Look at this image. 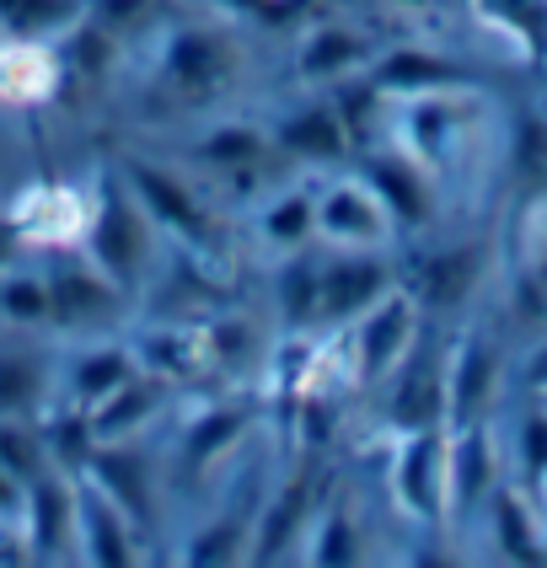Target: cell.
Segmentation results:
<instances>
[{
	"mask_svg": "<svg viewBox=\"0 0 547 568\" xmlns=\"http://www.w3.org/2000/svg\"><path fill=\"white\" fill-rule=\"evenodd\" d=\"M87 17V0H0V32L22 38H70Z\"/></svg>",
	"mask_w": 547,
	"mask_h": 568,
	"instance_id": "ac0fdd59",
	"label": "cell"
},
{
	"mask_svg": "<svg viewBox=\"0 0 547 568\" xmlns=\"http://www.w3.org/2000/svg\"><path fill=\"white\" fill-rule=\"evenodd\" d=\"M505 376V348L483 322H450L446 327V424H478L494 413Z\"/></svg>",
	"mask_w": 547,
	"mask_h": 568,
	"instance_id": "9c48e42d",
	"label": "cell"
},
{
	"mask_svg": "<svg viewBox=\"0 0 547 568\" xmlns=\"http://www.w3.org/2000/svg\"><path fill=\"white\" fill-rule=\"evenodd\" d=\"M75 568H151V537L113 499H102L87 477H75Z\"/></svg>",
	"mask_w": 547,
	"mask_h": 568,
	"instance_id": "7c38bea8",
	"label": "cell"
},
{
	"mask_svg": "<svg viewBox=\"0 0 547 568\" xmlns=\"http://www.w3.org/2000/svg\"><path fill=\"white\" fill-rule=\"evenodd\" d=\"M49 301H54V338H97V333H124L134 322V295L97 268L87 253H54L38 257Z\"/></svg>",
	"mask_w": 547,
	"mask_h": 568,
	"instance_id": "52a82bcc",
	"label": "cell"
},
{
	"mask_svg": "<svg viewBox=\"0 0 547 568\" xmlns=\"http://www.w3.org/2000/svg\"><path fill=\"white\" fill-rule=\"evenodd\" d=\"M424 322L429 316L418 312V301L408 295V284L397 280L386 290L382 301H371L365 312L344 322V333H350V354H354V376H359V397L376 386V381L414 348V338L424 333Z\"/></svg>",
	"mask_w": 547,
	"mask_h": 568,
	"instance_id": "30bf717a",
	"label": "cell"
},
{
	"mask_svg": "<svg viewBox=\"0 0 547 568\" xmlns=\"http://www.w3.org/2000/svg\"><path fill=\"white\" fill-rule=\"evenodd\" d=\"M22 509H28V477L11 473V467L0 462V531H6V537H17Z\"/></svg>",
	"mask_w": 547,
	"mask_h": 568,
	"instance_id": "d6986e66",
	"label": "cell"
},
{
	"mask_svg": "<svg viewBox=\"0 0 547 568\" xmlns=\"http://www.w3.org/2000/svg\"><path fill=\"white\" fill-rule=\"evenodd\" d=\"M97 193H102V151L87 161H38L0 189V215L28 257L81 253L97 221Z\"/></svg>",
	"mask_w": 547,
	"mask_h": 568,
	"instance_id": "7a4b0ae2",
	"label": "cell"
},
{
	"mask_svg": "<svg viewBox=\"0 0 547 568\" xmlns=\"http://www.w3.org/2000/svg\"><path fill=\"white\" fill-rule=\"evenodd\" d=\"M386 43V22L365 6L312 0L269 49V92H333L371 75Z\"/></svg>",
	"mask_w": 547,
	"mask_h": 568,
	"instance_id": "6da1fadb",
	"label": "cell"
},
{
	"mask_svg": "<svg viewBox=\"0 0 547 568\" xmlns=\"http://www.w3.org/2000/svg\"><path fill=\"white\" fill-rule=\"evenodd\" d=\"M64 97H70L64 38L0 32V119L17 129H38L60 113Z\"/></svg>",
	"mask_w": 547,
	"mask_h": 568,
	"instance_id": "ba28073f",
	"label": "cell"
},
{
	"mask_svg": "<svg viewBox=\"0 0 547 568\" xmlns=\"http://www.w3.org/2000/svg\"><path fill=\"white\" fill-rule=\"evenodd\" d=\"M193 392V386H189ZM183 403V386H172V381L161 376H145V371H134V376L119 386V392H108L97 408H87V429H92V445H129V440H156L161 429H166V418L172 408Z\"/></svg>",
	"mask_w": 547,
	"mask_h": 568,
	"instance_id": "4fadbf2b",
	"label": "cell"
},
{
	"mask_svg": "<svg viewBox=\"0 0 547 568\" xmlns=\"http://www.w3.org/2000/svg\"><path fill=\"white\" fill-rule=\"evenodd\" d=\"M81 253L92 257L97 268H108L113 280L124 284L140 306L145 284L156 280V268L166 263V236L156 225L145 221V210L134 204V193L119 183V172L108 166V151H102V193H97V221H92V236Z\"/></svg>",
	"mask_w": 547,
	"mask_h": 568,
	"instance_id": "5b68a950",
	"label": "cell"
},
{
	"mask_svg": "<svg viewBox=\"0 0 547 568\" xmlns=\"http://www.w3.org/2000/svg\"><path fill=\"white\" fill-rule=\"evenodd\" d=\"M134 348L124 333H97V338H60L54 354V408L87 413L97 408L108 392H119L134 376Z\"/></svg>",
	"mask_w": 547,
	"mask_h": 568,
	"instance_id": "8fae6325",
	"label": "cell"
},
{
	"mask_svg": "<svg viewBox=\"0 0 547 568\" xmlns=\"http://www.w3.org/2000/svg\"><path fill=\"white\" fill-rule=\"evenodd\" d=\"M54 354L60 338L0 333V418H43L54 408Z\"/></svg>",
	"mask_w": 547,
	"mask_h": 568,
	"instance_id": "2e32d148",
	"label": "cell"
},
{
	"mask_svg": "<svg viewBox=\"0 0 547 568\" xmlns=\"http://www.w3.org/2000/svg\"><path fill=\"white\" fill-rule=\"evenodd\" d=\"M22 242H17V231L6 225V215H0V268H11V263H22Z\"/></svg>",
	"mask_w": 547,
	"mask_h": 568,
	"instance_id": "ffe728a7",
	"label": "cell"
},
{
	"mask_svg": "<svg viewBox=\"0 0 547 568\" xmlns=\"http://www.w3.org/2000/svg\"><path fill=\"white\" fill-rule=\"evenodd\" d=\"M0 333L54 338V301H49V280H43L38 257L0 268Z\"/></svg>",
	"mask_w": 547,
	"mask_h": 568,
	"instance_id": "e0dca14e",
	"label": "cell"
},
{
	"mask_svg": "<svg viewBox=\"0 0 547 568\" xmlns=\"http://www.w3.org/2000/svg\"><path fill=\"white\" fill-rule=\"evenodd\" d=\"M263 119H269V145L285 172H333L354 161L350 124L338 113L333 92H269L263 97Z\"/></svg>",
	"mask_w": 547,
	"mask_h": 568,
	"instance_id": "8992f818",
	"label": "cell"
},
{
	"mask_svg": "<svg viewBox=\"0 0 547 568\" xmlns=\"http://www.w3.org/2000/svg\"><path fill=\"white\" fill-rule=\"evenodd\" d=\"M231 247L247 274H263L274 263L317 247V225H312V178L306 172H280L257 193H247L231 210Z\"/></svg>",
	"mask_w": 547,
	"mask_h": 568,
	"instance_id": "277c9868",
	"label": "cell"
},
{
	"mask_svg": "<svg viewBox=\"0 0 547 568\" xmlns=\"http://www.w3.org/2000/svg\"><path fill=\"white\" fill-rule=\"evenodd\" d=\"M70 537H75V473L49 467L28 483V509H22V526H17L28 568L70 558Z\"/></svg>",
	"mask_w": 547,
	"mask_h": 568,
	"instance_id": "9a60e30c",
	"label": "cell"
},
{
	"mask_svg": "<svg viewBox=\"0 0 547 568\" xmlns=\"http://www.w3.org/2000/svg\"><path fill=\"white\" fill-rule=\"evenodd\" d=\"M312 225L317 253H403V225L392 215L382 189L365 178L359 161H344L333 172L312 178Z\"/></svg>",
	"mask_w": 547,
	"mask_h": 568,
	"instance_id": "3957f363",
	"label": "cell"
},
{
	"mask_svg": "<svg viewBox=\"0 0 547 568\" xmlns=\"http://www.w3.org/2000/svg\"><path fill=\"white\" fill-rule=\"evenodd\" d=\"M397 284L392 253H317V322L344 327Z\"/></svg>",
	"mask_w": 547,
	"mask_h": 568,
	"instance_id": "5bb4252c",
	"label": "cell"
}]
</instances>
